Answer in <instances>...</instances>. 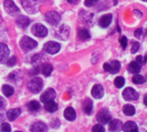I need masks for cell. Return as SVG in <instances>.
<instances>
[{
  "label": "cell",
  "mask_w": 147,
  "mask_h": 132,
  "mask_svg": "<svg viewBox=\"0 0 147 132\" xmlns=\"http://www.w3.org/2000/svg\"><path fill=\"white\" fill-rule=\"evenodd\" d=\"M20 75L18 74V72H12L10 75H9V80L12 82H16L18 80H19Z\"/></svg>",
  "instance_id": "33"
},
{
  "label": "cell",
  "mask_w": 147,
  "mask_h": 132,
  "mask_svg": "<svg viewBox=\"0 0 147 132\" xmlns=\"http://www.w3.org/2000/svg\"><path fill=\"white\" fill-rule=\"evenodd\" d=\"M91 93H92V96H93L94 98L100 99V98H101L104 96V88H103V86H102L101 85H100V84L95 85V86H94V87L92 88Z\"/></svg>",
  "instance_id": "15"
},
{
  "label": "cell",
  "mask_w": 147,
  "mask_h": 132,
  "mask_svg": "<svg viewBox=\"0 0 147 132\" xmlns=\"http://www.w3.org/2000/svg\"><path fill=\"white\" fill-rule=\"evenodd\" d=\"M30 131L31 132H47L48 126L44 123H42L41 121H37L31 125Z\"/></svg>",
  "instance_id": "13"
},
{
  "label": "cell",
  "mask_w": 147,
  "mask_h": 132,
  "mask_svg": "<svg viewBox=\"0 0 147 132\" xmlns=\"http://www.w3.org/2000/svg\"><path fill=\"white\" fill-rule=\"evenodd\" d=\"M123 123L119 119H113L109 122V129L112 132H119L122 130Z\"/></svg>",
  "instance_id": "14"
},
{
  "label": "cell",
  "mask_w": 147,
  "mask_h": 132,
  "mask_svg": "<svg viewBox=\"0 0 147 132\" xmlns=\"http://www.w3.org/2000/svg\"><path fill=\"white\" fill-rule=\"evenodd\" d=\"M142 1H144V2H147V0H142Z\"/></svg>",
  "instance_id": "46"
},
{
  "label": "cell",
  "mask_w": 147,
  "mask_h": 132,
  "mask_svg": "<svg viewBox=\"0 0 147 132\" xmlns=\"http://www.w3.org/2000/svg\"><path fill=\"white\" fill-rule=\"evenodd\" d=\"M16 63H17V57H16V56L11 57V58L7 60V62H6V64H7L8 67H13L14 65H16Z\"/></svg>",
  "instance_id": "37"
},
{
  "label": "cell",
  "mask_w": 147,
  "mask_h": 132,
  "mask_svg": "<svg viewBox=\"0 0 147 132\" xmlns=\"http://www.w3.org/2000/svg\"><path fill=\"white\" fill-rule=\"evenodd\" d=\"M4 121H5V115L2 112H0V122H4Z\"/></svg>",
  "instance_id": "43"
},
{
  "label": "cell",
  "mask_w": 147,
  "mask_h": 132,
  "mask_svg": "<svg viewBox=\"0 0 147 132\" xmlns=\"http://www.w3.org/2000/svg\"><path fill=\"white\" fill-rule=\"evenodd\" d=\"M144 105L147 106V95H145L144 98Z\"/></svg>",
  "instance_id": "44"
},
{
  "label": "cell",
  "mask_w": 147,
  "mask_h": 132,
  "mask_svg": "<svg viewBox=\"0 0 147 132\" xmlns=\"http://www.w3.org/2000/svg\"><path fill=\"white\" fill-rule=\"evenodd\" d=\"M131 43L132 44H131V54H135L136 52L138 51L140 45H139V43L138 42H132Z\"/></svg>",
  "instance_id": "34"
},
{
  "label": "cell",
  "mask_w": 147,
  "mask_h": 132,
  "mask_svg": "<svg viewBox=\"0 0 147 132\" xmlns=\"http://www.w3.org/2000/svg\"><path fill=\"white\" fill-rule=\"evenodd\" d=\"M42 87H43V81L42 79L38 77H34L28 83V88L33 93L40 92L42 90Z\"/></svg>",
  "instance_id": "2"
},
{
  "label": "cell",
  "mask_w": 147,
  "mask_h": 132,
  "mask_svg": "<svg viewBox=\"0 0 147 132\" xmlns=\"http://www.w3.org/2000/svg\"><path fill=\"white\" fill-rule=\"evenodd\" d=\"M112 20H113V15L112 14H106L104 16H102L99 21V24L101 28H107L111 23H112Z\"/></svg>",
  "instance_id": "17"
},
{
  "label": "cell",
  "mask_w": 147,
  "mask_h": 132,
  "mask_svg": "<svg viewBox=\"0 0 147 132\" xmlns=\"http://www.w3.org/2000/svg\"><path fill=\"white\" fill-rule=\"evenodd\" d=\"M15 132H22V131H19V130H18V131H15Z\"/></svg>",
  "instance_id": "47"
},
{
  "label": "cell",
  "mask_w": 147,
  "mask_h": 132,
  "mask_svg": "<svg viewBox=\"0 0 147 132\" xmlns=\"http://www.w3.org/2000/svg\"><path fill=\"white\" fill-rule=\"evenodd\" d=\"M30 20L29 19V17H25V16H20L17 18V23L20 28L25 29L30 25Z\"/></svg>",
  "instance_id": "21"
},
{
  "label": "cell",
  "mask_w": 147,
  "mask_h": 132,
  "mask_svg": "<svg viewBox=\"0 0 147 132\" xmlns=\"http://www.w3.org/2000/svg\"><path fill=\"white\" fill-rule=\"evenodd\" d=\"M10 54L9 48L4 44V43H0V62L5 60Z\"/></svg>",
  "instance_id": "19"
},
{
  "label": "cell",
  "mask_w": 147,
  "mask_h": 132,
  "mask_svg": "<svg viewBox=\"0 0 147 132\" xmlns=\"http://www.w3.org/2000/svg\"><path fill=\"white\" fill-rule=\"evenodd\" d=\"M44 108H45V110H46L48 112L52 113V112H55V111H57L58 105H57V104H56L54 100H51V101H49V102L45 103Z\"/></svg>",
  "instance_id": "24"
},
{
  "label": "cell",
  "mask_w": 147,
  "mask_h": 132,
  "mask_svg": "<svg viewBox=\"0 0 147 132\" xmlns=\"http://www.w3.org/2000/svg\"><path fill=\"white\" fill-rule=\"evenodd\" d=\"M146 132H147V131H146Z\"/></svg>",
  "instance_id": "48"
},
{
  "label": "cell",
  "mask_w": 147,
  "mask_h": 132,
  "mask_svg": "<svg viewBox=\"0 0 147 132\" xmlns=\"http://www.w3.org/2000/svg\"><path fill=\"white\" fill-rule=\"evenodd\" d=\"M64 117L67 121H74L76 118V111L72 107H67L64 111Z\"/></svg>",
  "instance_id": "20"
},
{
  "label": "cell",
  "mask_w": 147,
  "mask_h": 132,
  "mask_svg": "<svg viewBox=\"0 0 147 132\" xmlns=\"http://www.w3.org/2000/svg\"><path fill=\"white\" fill-rule=\"evenodd\" d=\"M21 4L26 12L29 14H35L38 11L41 0H21Z\"/></svg>",
  "instance_id": "1"
},
{
  "label": "cell",
  "mask_w": 147,
  "mask_h": 132,
  "mask_svg": "<svg viewBox=\"0 0 147 132\" xmlns=\"http://www.w3.org/2000/svg\"><path fill=\"white\" fill-rule=\"evenodd\" d=\"M123 112L125 116H129V117H131L135 114L136 112V110L134 108L133 105H125L124 107H123Z\"/></svg>",
  "instance_id": "26"
},
{
  "label": "cell",
  "mask_w": 147,
  "mask_h": 132,
  "mask_svg": "<svg viewBox=\"0 0 147 132\" xmlns=\"http://www.w3.org/2000/svg\"><path fill=\"white\" fill-rule=\"evenodd\" d=\"M4 5H5V9L7 11V13L13 17L17 16L20 12L19 9L18 8V6L15 5V3L12 1V0H5Z\"/></svg>",
  "instance_id": "8"
},
{
  "label": "cell",
  "mask_w": 147,
  "mask_h": 132,
  "mask_svg": "<svg viewBox=\"0 0 147 132\" xmlns=\"http://www.w3.org/2000/svg\"><path fill=\"white\" fill-rule=\"evenodd\" d=\"M67 2L72 5H76L80 2V0H67Z\"/></svg>",
  "instance_id": "42"
},
{
  "label": "cell",
  "mask_w": 147,
  "mask_h": 132,
  "mask_svg": "<svg viewBox=\"0 0 147 132\" xmlns=\"http://www.w3.org/2000/svg\"><path fill=\"white\" fill-rule=\"evenodd\" d=\"M99 2V0H85V5L87 7H92Z\"/></svg>",
  "instance_id": "38"
},
{
  "label": "cell",
  "mask_w": 147,
  "mask_h": 132,
  "mask_svg": "<svg viewBox=\"0 0 147 132\" xmlns=\"http://www.w3.org/2000/svg\"><path fill=\"white\" fill-rule=\"evenodd\" d=\"M41 71L42 73V74L46 77L49 76L53 71V67H52V65L49 64V63H45L42 66V68H41Z\"/></svg>",
  "instance_id": "25"
},
{
  "label": "cell",
  "mask_w": 147,
  "mask_h": 132,
  "mask_svg": "<svg viewBox=\"0 0 147 132\" xmlns=\"http://www.w3.org/2000/svg\"><path fill=\"white\" fill-rule=\"evenodd\" d=\"M40 104L39 102L36 101V100H33V101H30L29 104H28V110L30 111V112H36L40 110Z\"/></svg>",
  "instance_id": "28"
},
{
  "label": "cell",
  "mask_w": 147,
  "mask_h": 132,
  "mask_svg": "<svg viewBox=\"0 0 147 132\" xmlns=\"http://www.w3.org/2000/svg\"><path fill=\"white\" fill-rule=\"evenodd\" d=\"M20 114H21V110L19 108L11 109V110L8 111V112H7V118L10 121H14L20 116Z\"/></svg>",
  "instance_id": "22"
},
{
  "label": "cell",
  "mask_w": 147,
  "mask_h": 132,
  "mask_svg": "<svg viewBox=\"0 0 147 132\" xmlns=\"http://www.w3.org/2000/svg\"><path fill=\"white\" fill-rule=\"evenodd\" d=\"M5 105V99L0 96V108H3Z\"/></svg>",
  "instance_id": "41"
},
{
  "label": "cell",
  "mask_w": 147,
  "mask_h": 132,
  "mask_svg": "<svg viewBox=\"0 0 147 132\" xmlns=\"http://www.w3.org/2000/svg\"><path fill=\"white\" fill-rule=\"evenodd\" d=\"M127 70L131 74H137L141 71V65H139L137 61H131L127 66Z\"/></svg>",
  "instance_id": "18"
},
{
  "label": "cell",
  "mask_w": 147,
  "mask_h": 132,
  "mask_svg": "<svg viewBox=\"0 0 147 132\" xmlns=\"http://www.w3.org/2000/svg\"><path fill=\"white\" fill-rule=\"evenodd\" d=\"M60 49H61L60 44L55 42H48L43 46V50L49 54H55L58 53Z\"/></svg>",
  "instance_id": "9"
},
{
  "label": "cell",
  "mask_w": 147,
  "mask_h": 132,
  "mask_svg": "<svg viewBox=\"0 0 147 132\" xmlns=\"http://www.w3.org/2000/svg\"><path fill=\"white\" fill-rule=\"evenodd\" d=\"M114 85L117 88H122L125 85V79L122 76H119L114 80Z\"/></svg>",
  "instance_id": "31"
},
{
  "label": "cell",
  "mask_w": 147,
  "mask_h": 132,
  "mask_svg": "<svg viewBox=\"0 0 147 132\" xmlns=\"http://www.w3.org/2000/svg\"><path fill=\"white\" fill-rule=\"evenodd\" d=\"M0 131L1 132H11V127L8 123H3L0 126Z\"/></svg>",
  "instance_id": "32"
},
{
  "label": "cell",
  "mask_w": 147,
  "mask_h": 132,
  "mask_svg": "<svg viewBox=\"0 0 147 132\" xmlns=\"http://www.w3.org/2000/svg\"><path fill=\"white\" fill-rule=\"evenodd\" d=\"M132 83L133 84H136V85H140V84H144L145 82V79L144 76L142 75H139V74H135L133 77H132Z\"/></svg>",
  "instance_id": "30"
},
{
  "label": "cell",
  "mask_w": 147,
  "mask_h": 132,
  "mask_svg": "<svg viewBox=\"0 0 147 132\" xmlns=\"http://www.w3.org/2000/svg\"><path fill=\"white\" fill-rule=\"evenodd\" d=\"M69 35V28L66 25H61L55 29V36L60 40H66Z\"/></svg>",
  "instance_id": "11"
},
{
  "label": "cell",
  "mask_w": 147,
  "mask_h": 132,
  "mask_svg": "<svg viewBox=\"0 0 147 132\" xmlns=\"http://www.w3.org/2000/svg\"><path fill=\"white\" fill-rule=\"evenodd\" d=\"M2 23V17H0V23Z\"/></svg>",
  "instance_id": "45"
},
{
  "label": "cell",
  "mask_w": 147,
  "mask_h": 132,
  "mask_svg": "<svg viewBox=\"0 0 147 132\" xmlns=\"http://www.w3.org/2000/svg\"><path fill=\"white\" fill-rule=\"evenodd\" d=\"M97 121L100 123V124H107L111 120H112V116L109 112L108 110L107 109H101L97 116H96Z\"/></svg>",
  "instance_id": "5"
},
{
  "label": "cell",
  "mask_w": 147,
  "mask_h": 132,
  "mask_svg": "<svg viewBox=\"0 0 147 132\" xmlns=\"http://www.w3.org/2000/svg\"><path fill=\"white\" fill-rule=\"evenodd\" d=\"M2 90H3L4 94H5L6 97H11V96L13 95V93H14V89H13V87L11 86H8V85H4Z\"/></svg>",
  "instance_id": "29"
},
{
  "label": "cell",
  "mask_w": 147,
  "mask_h": 132,
  "mask_svg": "<svg viewBox=\"0 0 147 132\" xmlns=\"http://www.w3.org/2000/svg\"><path fill=\"white\" fill-rule=\"evenodd\" d=\"M136 61L139 64V65H143V64H144L145 63V61H146V58H144V57L142 56V55H138V56H137V58H136Z\"/></svg>",
  "instance_id": "40"
},
{
  "label": "cell",
  "mask_w": 147,
  "mask_h": 132,
  "mask_svg": "<svg viewBox=\"0 0 147 132\" xmlns=\"http://www.w3.org/2000/svg\"><path fill=\"white\" fill-rule=\"evenodd\" d=\"M119 43H120L121 48L123 49H125L127 47V38L125 36H121L119 38Z\"/></svg>",
  "instance_id": "36"
},
{
  "label": "cell",
  "mask_w": 147,
  "mask_h": 132,
  "mask_svg": "<svg viewBox=\"0 0 147 132\" xmlns=\"http://www.w3.org/2000/svg\"><path fill=\"white\" fill-rule=\"evenodd\" d=\"M103 68L106 72L110 73L112 74H115L119 72L120 68H121V65L120 62L118 60H113L110 63H105L103 65Z\"/></svg>",
  "instance_id": "4"
},
{
  "label": "cell",
  "mask_w": 147,
  "mask_h": 132,
  "mask_svg": "<svg viewBox=\"0 0 147 132\" xmlns=\"http://www.w3.org/2000/svg\"><path fill=\"white\" fill-rule=\"evenodd\" d=\"M56 97V92L53 88H48L44 92H42V94L41 95V101L42 103H47L49 101L54 100Z\"/></svg>",
  "instance_id": "12"
},
{
  "label": "cell",
  "mask_w": 147,
  "mask_h": 132,
  "mask_svg": "<svg viewBox=\"0 0 147 132\" xmlns=\"http://www.w3.org/2000/svg\"><path fill=\"white\" fill-rule=\"evenodd\" d=\"M45 21L51 25H55L61 21V16L56 11H48L45 14Z\"/></svg>",
  "instance_id": "10"
},
{
  "label": "cell",
  "mask_w": 147,
  "mask_h": 132,
  "mask_svg": "<svg viewBox=\"0 0 147 132\" xmlns=\"http://www.w3.org/2000/svg\"><path fill=\"white\" fill-rule=\"evenodd\" d=\"M20 47L24 51H30L37 47V42L29 36H24L20 41Z\"/></svg>",
  "instance_id": "3"
},
{
  "label": "cell",
  "mask_w": 147,
  "mask_h": 132,
  "mask_svg": "<svg viewBox=\"0 0 147 132\" xmlns=\"http://www.w3.org/2000/svg\"><path fill=\"white\" fill-rule=\"evenodd\" d=\"M82 108H83V111H85L86 114L91 115L92 111H93V102H92V100L89 98H86L82 104Z\"/></svg>",
  "instance_id": "23"
},
{
  "label": "cell",
  "mask_w": 147,
  "mask_h": 132,
  "mask_svg": "<svg viewBox=\"0 0 147 132\" xmlns=\"http://www.w3.org/2000/svg\"><path fill=\"white\" fill-rule=\"evenodd\" d=\"M92 132H105V129L102 126V124H95L93 129H92Z\"/></svg>",
  "instance_id": "35"
},
{
  "label": "cell",
  "mask_w": 147,
  "mask_h": 132,
  "mask_svg": "<svg viewBox=\"0 0 147 132\" xmlns=\"http://www.w3.org/2000/svg\"><path fill=\"white\" fill-rule=\"evenodd\" d=\"M32 33L34 36H37V37H45L48 35V29L41 24V23H36L32 26Z\"/></svg>",
  "instance_id": "7"
},
{
  "label": "cell",
  "mask_w": 147,
  "mask_h": 132,
  "mask_svg": "<svg viewBox=\"0 0 147 132\" xmlns=\"http://www.w3.org/2000/svg\"><path fill=\"white\" fill-rule=\"evenodd\" d=\"M78 37L82 41H87L90 39V34L88 29H80L78 30Z\"/></svg>",
  "instance_id": "27"
},
{
  "label": "cell",
  "mask_w": 147,
  "mask_h": 132,
  "mask_svg": "<svg viewBox=\"0 0 147 132\" xmlns=\"http://www.w3.org/2000/svg\"><path fill=\"white\" fill-rule=\"evenodd\" d=\"M143 31H144V29H141V28L137 29L134 31V36H135V37H137V38H141L142 35H143Z\"/></svg>",
  "instance_id": "39"
},
{
  "label": "cell",
  "mask_w": 147,
  "mask_h": 132,
  "mask_svg": "<svg viewBox=\"0 0 147 132\" xmlns=\"http://www.w3.org/2000/svg\"><path fill=\"white\" fill-rule=\"evenodd\" d=\"M122 96L126 101H135L138 98V92L132 87H127L123 91Z\"/></svg>",
  "instance_id": "6"
},
{
  "label": "cell",
  "mask_w": 147,
  "mask_h": 132,
  "mask_svg": "<svg viewBox=\"0 0 147 132\" xmlns=\"http://www.w3.org/2000/svg\"><path fill=\"white\" fill-rule=\"evenodd\" d=\"M122 129L125 132H138V128L137 123L132 121H128L125 123H124Z\"/></svg>",
  "instance_id": "16"
}]
</instances>
